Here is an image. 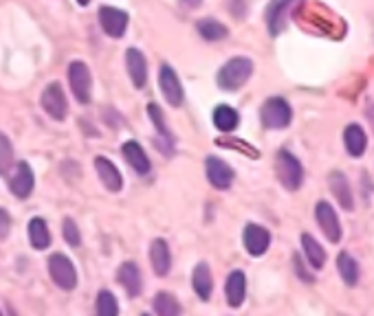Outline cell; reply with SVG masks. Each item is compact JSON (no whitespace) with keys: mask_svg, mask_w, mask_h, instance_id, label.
I'll return each instance as SVG.
<instances>
[{"mask_svg":"<svg viewBox=\"0 0 374 316\" xmlns=\"http://www.w3.org/2000/svg\"><path fill=\"white\" fill-rule=\"evenodd\" d=\"M242 242H244V248H246L249 255L260 257V255H264L269 251L271 235L260 224H246L244 226V233H242Z\"/></svg>","mask_w":374,"mask_h":316,"instance_id":"obj_8","label":"cell"},{"mask_svg":"<svg viewBox=\"0 0 374 316\" xmlns=\"http://www.w3.org/2000/svg\"><path fill=\"white\" fill-rule=\"evenodd\" d=\"M192 285H194V290H196V295L201 297L203 301H207V299H209L214 281H212V273H209V266H207L205 261H203V263H198V266L194 268V275H192Z\"/></svg>","mask_w":374,"mask_h":316,"instance_id":"obj_22","label":"cell"},{"mask_svg":"<svg viewBox=\"0 0 374 316\" xmlns=\"http://www.w3.org/2000/svg\"><path fill=\"white\" fill-rule=\"evenodd\" d=\"M29 240L36 251H44L51 244V233H48V226L42 218H33L29 222Z\"/></svg>","mask_w":374,"mask_h":316,"instance_id":"obj_23","label":"cell"},{"mask_svg":"<svg viewBox=\"0 0 374 316\" xmlns=\"http://www.w3.org/2000/svg\"><path fill=\"white\" fill-rule=\"evenodd\" d=\"M205 169H207V180L216 189H229L232 187L234 169L224 161H220V158H216V156H209L207 163H205Z\"/></svg>","mask_w":374,"mask_h":316,"instance_id":"obj_12","label":"cell"},{"mask_svg":"<svg viewBox=\"0 0 374 316\" xmlns=\"http://www.w3.org/2000/svg\"><path fill=\"white\" fill-rule=\"evenodd\" d=\"M295 0H271V5L266 7V24L271 36H280L284 29V20L289 7H293Z\"/></svg>","mask_w":374,"mask_h":316,"instance_id":"obj_13","label":"cell"},{"mask_svg":"<svg viewBox=\"0 0 374 316\" xmlns=\"http://www.w3.org/2000/svg\"><path fill=\"white\" fill-rule=\"evenodd\" d=\"M328 182H331V189L335 194V198L339 200V204L346 209V211H353L355 202H353V191H350V184H348L346 176L341 172H333L328 176Z\"/></svg>","mask_w":374,"mask_h":316,"instance_id":"obj_20","label":"cell"},{"mask_svg":"<svg viewBox=\"0 0 374 316\" xmlns=\"http://www.w3.org/2000/svg\"><path fill=\"white\" fill-rule=\"evenodd\" d=\"M293 263H295V270H297V275L302 277L306 283H313V281H315V279H313V275H308V273L304 270V263H302V259H299V255H295V257H293Z\"/></svg>","mask_w":374,"mask_h":316,"instance_id":"obj_34","label":"cell"},{"mask_svg":"<svg viewBox=\"0 0 374 316\" xmlns=\"http://www.w3.org/2000/svg\"><path fill=\"white\" fill-rule=\"evenodd\" d=\"M337 270H339L341 279L348 285H357V281H359V263L353 259V255L339 253V257H337Z\"/></svg>","mask_w":374,"mask_h":316,"instance_id":"obj_25","label":"cell"},{"mask_svg":"<svg viewBox=\"0 0 374 316\" xmlns=\"http://www.w3.org/2000/svg\"><path fill=\"white\" fill-rule=\"evenodd\" d=\"M11 228V218L5 209H0V237H7Z\"/></svg>","mask_w":374,"mask_h":316,"instance_id":"obj_33","label":"cell"},{"mask_svg":"<svg viewBox=\"0 0 374 316\" xmlns=\"http://www.w3.org/2000/svg\"><path fill=\"white\" fill-rule=\"evenodd\" d=\"M181 3H183L187 9H196V7H201L203 0H181Z\"/></svg>","mask_w":374,"mask_h":316,"instance_id":"obj_36","label":"cell"},{"mask_svg":"<svg viewBox=\"0 0 374 316\" xmlns=\"http://www.w3.org/2000/svg\"><path fill=\"white\" fill-rule=\"evenodd\" d=\"M276 172H278V178L280 182L289 191H295L302 187V180H304V169L299 165L297 158L286 152V149H280L278 152V158H276Z\"/></svg>","mask_w":374,"mask_h":316,"instance_id":"obj_3","label":"cell"},{"mask_svg":"<svg viewBox=\"0 0 374 316\" xmlns=\"http://www.w3.org/2000/svg\"><path fill=\"white\" fill-rule=\"evenodd\" d=\"M48 273H51L56 285H60L62 290H73L78 285V273H75L73 261L62 253L51 255V259H48Z\"/></svg>","mask_w":374,"mask_h":316,"instance_id":"obj_4","label":"cell"},{"mask_svg":"<svg viewBox=\"0 0 374 316\" xmlns=\"http://www.w3.org/2000/svg\"><path fill=\"white\" fill-rule=\"evenodd\" d=\"M238 123H240V117L234 108H229V105H218L214 110V125L220 132H234Z\"/></svg>","mask_w":374,"mask_h":316,"instance_id":"obj_26","label":"cell"},{"mask_svg":"<svg viewBox=\"0 0 374 316\" xmlns=\"http://www.w3.org/2000/svg\"><path fill=\"white\" fill-rule=\"evenodd\" d=\"M78 3H80V5H82V7H86V5H88V3H90V0H78Z\"/></svg>","mask_w":374,"mask_h":316,"instance_id":"obj_38","label":"cell"},{"mask_svg":"<svg viewBox=\"0 0 374 316\" xmlns=\"http://www.w3.org/2000/svg\"><path fill=\"white\" fill-rule=\"evenodd\" d=\"M147 115H150V119L155 121V127H157V132L163 137V141L165 143H170L172 145V137H170V132H167V125H165V117H163V112H161V108L157 103H150L147 105Z\"/></svg>","mask_w":374,"mask_h":316,"instance_id":"obj_30","label":"cell"},{"mask_svg":"<svg viewBox=\"0 0 374 316\" xmlns=\"http://www.w3.org/2000/svg\"><path fill=\"white\" fill-rule=\"evenodd\" d=\"M33 184H36V176H33V169L29 167V163H20L16 167V174L11 176L9 180V189L16 198L24 200L29 198L31 191H33Z\"/></svg>","mask_w":374,"mask_h":316,"instance_id":"obj_11","label":"cell"},{"mask_svg":"<svg viewBox=\"0 0 374 316\" xmlns=\"http://www.w3.org/2000/svg\"><path fill=\"white\" fill-rule=\"evenodd\" d=\"M95 169H97L99 178H102L104 187H106L108 191H113V194L121 191V187H123V178H121L119 169L108 161V158L97 156V158H95Z\"/></svg>","mask_w":374,"mask_h":316,"instance_id":"obj_14","label":"cell"},{"mask_svg":"<svg viewBox=\"0 0 374 316\" xmlns=\"http://www.w3.org/2000/svg\"><path fill=\"white\" fill-rule=\"evenodd\" d=\"M14 163V149H11V143L9 139L0 132V176H5L9 172Z\"/></svg>","mask_w":374,"mask_h":316,"instance_id":"obj_31","label":"cell"},{"mask_svg":"<svg viewBox=\"0 0 374 316\" xmlns=\"http://www.w3.org/2000/svg\"><path fill=\"white\" fill-rule=\"evenodd\" d=\"M343 143H346V149L350 156H361L368 147V139H365V132L361 125L353 123V125H348L346 132H343Z\"/></svg>","mask_w":374,"mask_h":316,"instance_id":"obj_21","label":"cell"},{"mask_svg":"<svg viewBox=\"0 0 374 316\" xmlns=\"http://www.w3.org/2000/svg\"><path fill=\"white\" fill-rule=\"evenodd\" d=\"M218 145H222V147H238V149H242V152H246V154H251V156L258 158V152H256L254 147H246V145L238 143V139H234V143H227L224 139H218Z\"/></svg>","mask_w":374,"mask_h":316,"instance_id":"obj_35","label":"cell"},{"mask_svg":"<svg viewBox=\"0 0 374 316\" xmlns=\"http://www.w3.org/2000/svg\"><path fill=\"white\" fill-rule=\"evenodd\" d=\"M302 246H304V253H306V259H308L311 266L315 270L323 268V263H326V251L319 246V242L315 240V237L308 235V233H304L302 235Z\"/></svg>","mask_w":374,"mask_h":316,"instance_id":"obj_24","label":"cell"},{"mask_svg":"<svg viewBox=\"0 0 374 316\" xmlns=\"http://www.w3.org/2000/svg\"><path fill=\"white\" fill-rule=\"evenodd\" d=\"M97 314L99 316H115V314H119V305H117L115 297L108 293V290H102V293L97 295Z\"/></svg>","mask_w":374,"mask_h":316,"instance_id":"obj_29","label":"cell"},{"mask_svg":"<svg viewBox=\"0 0 374 316\" xmlns=\"http://www.w3.org/2000/svg\"><path fill=\"white\" fill-rule=\"evenodd\" d=\"M159 86H161V90H163L170 105H181L183 103V86H181L177 73H174V68L170 64H163L161 70H159Z\"/></svg>","mask_w":374,"mask_h":316,"instance_id":"obj_10","label":"cell"},{"mask_svg":"<svg viewBox=\"0 0 374 316\" xmlns=\"http://www.w3.org/2000/svg\"><path fill=\"white\" fill-rule=\"evenodd\" d=\"M150 261H152V268L159 277H165L170 273L172 257H170V248H167L165 240L152 242V246H150Z\"/></svg>","mask_w":374,"mask_h":316,"instance_id":"obj_19","label":"cell"},{"mask_svg":"<svg viewBox=\"0 0 374 316\" xmlns=\"http://www.w3.org/2000/svg\"><path fill=\"white\" fill-rule=\"evenodd\" d=\"M198 33H201L207 42H218V40H224L229 36V29L224 24H220L218 20H201L198 22Z\"/></svg>","mask_w":374,"mask_h":316,"instance_id":"obj_27","label":"cell"},{"mask_svg":"<svg viewBox=\"0 0 374 316\" xmlns=\"http://www.w3.org/2000/svg\"><path fill=\"white\" fill-rule=\"evenodd\" d=\"M121 154H123V158H126L128 165H130L137 174L145 176V174L150 172V158L145 156L143 147H141L137 141H126V143H123V145H121Z\"/></svg>","mask_w":374,"mask_h":316,"instance_id":"obj_15","label":"cell"},{"mask_svg":"<svg viewBox=\"0 0 374 316\" xmlns=\"http://www.w3.org/2000/svg\"><path fill=\"white\" fill-rule=\"evenodd\" d=\"M254 73V62L246 58H234L218 70V86L222 90H238Z\"/></svg>","mask_w":374,"mask_h":316,"instance_id":"obj_1","label":"cell"},{"mask_svg":"<svg viewBox=\"0 0 374 316\" xmlns=\"http://www.w3.org/2000/svg\"><path fill=\"white\" fill-rule=\"evenodd\" d=\"M260 119H262V125L269 127V130H284L293 119V110H291V105H289L286 99L271 97L262 105Z\"/></svg>","mask_w":374,"mask_h":316,"instance_id":"obj_2","label":"cell"},{"mask_svg":"<svg viewBox=\"0 0 374 316\" xmlns=\"http://www.w3.org/2000/svg\"><path fill=\"white\" fill-rule=\"evenodd\" d=\"M64 240L71 244V246H80V242H82V237H80V228H78V224H75L71 218H66L64 220Z\"/></svg>","mask_w":374,"mask_h":316,"instance_id":"obj_32","label":"cell"},{"mask_svg":"<svg viewBox=\"0 0 374 316\" xmlns=\"http://www.w3.org/2000/svg\"><path fill=\"white\" fill-rule=\"evenodd\" d=\"M117 281L126 288V293L130 295V297H137L139 293H141V285H143V281H141V273H139V266L135 261H126V263H121V268H119V273H117Z\"/></svg>","mask_w":374,"mask_h":316,"instance_id":"obj_16","label":"cell"},{"mask_svg":"<svg viewBox=\"0 0 374 316\" xmlns=\"http://www.w3.org/2000/svg\"><path fill=\"white\" fill-rule=\"evenodd\" d=\"M315 218H317V222H319L323 235L328 237V242L337 244V242L341 240V226H339V218H337V214L333 211V206H331L328 202H323V200L317 202V206H315Z\"/></svg>","mask_w":374,"mask_h":316,"instance_id":"obj_7","label":"cell"},{"mask_svg":"<svg viewBox=\"0 0 374 316\" xmlns=\"http://www.w3.org/2000/svg\"><path fill=\"white\" fill-rule=\"evenodd\" d=\"M42 108L44 112L56 119V121H62L68 112V103H66V97H64V90L60 84H48L42 93Z\"/></svg>","mask_w":374,"mask_h":316,"instance_id":"obj_6","label":"cell"},{"mask_svg":"<svg viewBox=\"0 0 374 316\" xmlns=\"http://www.w3.org/2000/svg\"><path fill=\"white\" fill-rule=\"evenodd\" d=\"M99 24L110 38H121L128 29V14L117 7H102L99 9Z\"/></svg>","mask_w":374,"mask_h":316,"instance_id":"obj_9","label":"cell"},{"mask_svg":"<svg viewBox=\"0 0 374 316\" xmlns=\"http://www.w3.org/2000/svg\"><path fill=\"white\" fill-rule=\"evenodd\" d=\"M224 295H227V303L232 307H240L246 295V279L242 270H234L227 277V285H224Z\"/></svg>","mask_w":374,"mask_h":316,"instance_id":"obj_18","label":"cell"},{"mask_svg":"<svg viewBox=\"0 0 374 316\" xmlns=\"http://www.w3.org/2000/svg\"><path fill=\"white\" fill-rule=\"evenodd\" d=\"M155 312L161 314V316H177L181 312V305L177 303V299H174L172 295L159 293L155 297Z\"/></svg>","mask_w":374,"mask_h":316,"instance_id":"obj_28","label":"cell"},{"mask_svg":"<svg viewBox=\"0 0 374 316\" xmlns=\"http://www.w3.org/2000/svg\"><path fill=\"white\" fill-rule=\"evenodd\" d=\"M368 121L372 123V130H374V105H370L368 108Z\"/></svg>","mask_w":374,"mask_h":316,"instance_id":"obj_37","label":"cell"},{"mask_svg":"<svg viewBox=\"0 0 374 316\" xmlns=\"http://www.w3.org/2000/svg\"><path fill=\"white\" fill-rule=\"evenodd\" d=\"M68 84L80 103L90 101V70L84 62H73L68 66Z\"/></svg>","mask_w":374,"mask_h":316,"instance_id":"obj_5","label":"cell"},{"mask_svg":"<svg viewBox=\"0 0 374 316\" xmlns=\"http://www.w3.org/2000/svg\"><path fill=\"white\" fill-rule=\"evenodd\" d=\"M126 64H128V73H130V79L137 88H143L145 79H147V64H145V58L139 48H128L126 51Z\"/></svg>","mask_w":374,"mask_h":316,"instance_id":"obj_17","label":"cell"}]
</instances>
